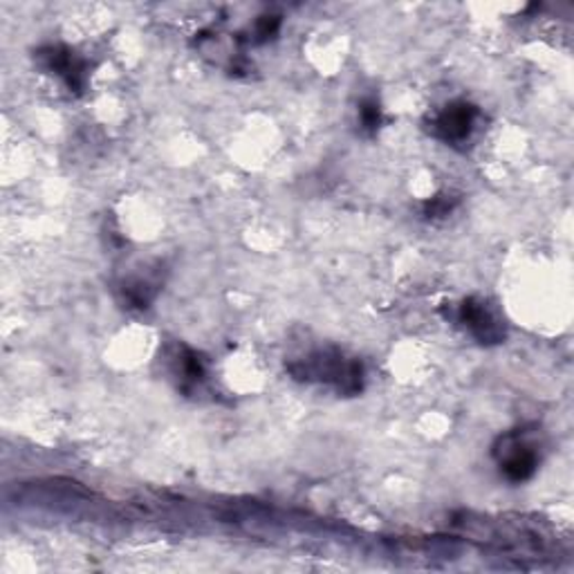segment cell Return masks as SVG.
Listing matches in <instances>:
<instances>
[{
    "mask_svg": "<svg viewBox=\"0 0 574 574\" xmlns=\"http://www.w3.org/2000/svg\"><path fill=\"white\" fill-rule=\"evenodd\" d=\"M36 61L45 72L56 74L70 93H84L88 84V63L84 56H79L65 45H45L36 50Z\"/></svg>",
    "mask_w": 574,
    "mask_h": 574,
    "instance_id": "5b68a950",
    "label": "cell"
},
{
    "mask_svg": "<svg viewBox=\"0 0 574 574\" xmlns=\"http://www.w3.org/2000/svg\"><path fill=\"white\" fill-rule=\"evenodd\" d=\"M169 364H171V375L176 377L178 388L182 393L200 390L209 377L207 359L198 351H194L185 344H178L171 348Z\"/></svg>",
    "mask_w": 574,
    "mask_h": 574,
    "instance_id": "8992f818",
    "label": "cell"
},
{
    "mask_svg": "<svg viewBox=\"0 0 574 574\" xmlns=\"http://www.w3.org/2000/svg\"><path fill=\"white\" fill-rule=\"evenodd\" d=\"M359 124H362V131L368 133V135H375L382 126V106L377 100L368 97L359 104Z\"/></svg>",
    "mask_w": 574,
    "mask_h": 574,
    "instance_id": "ba28073f",
    "label": "cell"
},
{
    "mask_svg": "<svg viewBox=\"0 0 574 574\" xmlns=\"http://www.w3.org/2000/svg\"><path fill=\"white\" fill-rule=\"evenodd\" d=\"M456 319L465 325L469 335L482 346H497L505 342V323L482 299L469 296L458 305Z\"/></svg>",
    "mask_w": 574,
    "mask_h": 574,
    "instance_id": "277c9868",
    "label": "cell"
},
{
    "mask_svg": "<svg viewBox=\"0 0 574 574\" xmlns=\"http://www.w3.org/2000/svg\"><path fill=\"white\" fill-rule=\"evenodd\" d=\"M288 373L307 384L333 386L340 395H359L364 388V366L337 348H319L301 359L288 362Z\"/></svg>",
    "mask_w": 574,
    "mask_h": 574,
    "instance_id": "6da1fadb",
    "label": "cell"
},
{
    "mask_svg": "<svg viewBox=\"0 0 574 574\" xmlns=\"http://www.w3.org/2000/svg\"><path fill=\"white\" fill-rule=\"evenodd\" d=\"M494 458H497V465H499L501 473L510 482L530 480L536 473V467H539V453L525 440L523 431L505 434L494 447Z\"/></svg>",
    "mask_w": 574,
    "mask_h": 574,
    "instance_id": "3957f363",
    "label": "cell"
},
{
    "mask_svg": "<svg viewBox=\"0 0 574 574\" xmlns=\"http://www.w3.org/2000/svg\"><path fill=\"white\" fill-rule=\"evenodd\" d=\"M159 288H161V281H159V276L155 272L146 274V276L135 274V276H128V279L122 281L119 294H122V299H124V303L128 307L146 310L155 301Z\"/></svg>",
    "mask_w": 574,
    "mask_h": 574,
    "instance_id": "52a82bcc",
    "label": "cell"
},
{
    "mask_svg": "<svg viewBox=\"0 0 574 574\" xmlns=\"http://www.w3.org/2000/svg\"><path fill=\"white\" fill-rule=\"evenodd\" d=\"M281 28V19L279 17H263L257 21L254 25V43H265L270 41L272 36H276Z\"/></svg>",
    "mask_w": 574,
    "mask_h": 574,
    "instance_id": "30bf717a",
    "label": "cell"
},
{
    "mask_svg": "<svg viewBox=\"0 0 574 574\" xmlns=\"http://www.w3.org/2000/svg\"><path fill=\"white\" fill-rule=\"evenodd\" d=\"M478 117V106L469 102H451L436 115H431V119L427 122V131L431 137L440 139L447 146H462L471 139Z\"/></svg>",
    "mask_w": 574,
    "mask_h": 574,
    "instance_id": "7a4b0ae2",
    "label": "cell"
},
{
    "mask_svg": "<svg viewBox=\"0 0 574 574\" xmlns=\"http://www.w3.org/2000/svg\"><path fill=\"white\" fill-rule=\"evenodd\" d=\"M458 202H460V198H456V196H451V194H440V196L429 198V200L422 205V213H425L427 218H431V220L445 218V216H449V213L458 207Z\"/></svg>",
    "mask_w": 574,
    "mask_h": 574,
    "instance_id": "9c48e42d",
    "label": "cell"
}]
</instances>
